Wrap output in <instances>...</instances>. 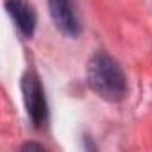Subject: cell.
Listing matches in <instances>:
<instances>
[{
	"label": "cell",
	"mask_w": 152,
	"mask_h": 152,
	"mask_svg": "<svg viewBox=\"0 0 152 152\" xmlns=\"http://www.w3.org/2000/svg\"><path fill=\"white\" fill-rule=\"evenodd\" d=\"M88 83L95 93L111 102L124 99L127 91V83L122 68L106 54H97L91 57L88 66Z\"/></svg>",
	"instance_id": "1"
},
{
	"label": "cell",
	"mask_w": 152,
	"mask_h": 152,
	"mask_svg": "<svg viewBox=\"0 0 152 152\" xmlns=\"http://www.w3.org/2000/svg\"><path fill=\"white\" fill-rule=\"evenodd\" d=\"M23 95H25L27 113L31 115V120L34 122V125L39 127L47 120V104H45L43 88L34 73H29L23 79Z\"/></svg>",
	"instance_id": "2"
},
{
	"label": "cell",
	"mask_w": 152,
	"mask_h": 152,
	"mask_svg": "<svg viewBox=\"0 0 152 152\" xmlns=\"http://www.w3.org/2000/svg\"><path fill=\"white\" fill-rule=\"evenodd\" d=\"M50 15L56 25L68 36H77L81 32V23L75 13L72 0H48Z\"/></svg>",
	"instance_id": "3"
},
{
	"label": "cell",
	"mask_w": 152,
	"mask_h": 152,
	"mask_svg": "<svg viewBox=\"0 0 152 152\" xmlns=\"http://www.w3.org/2000/svg\"><path fill=\"white\" fill-rule=\"evenodd\" d=\"M6 7L23 36L31 38L36 27V13L27 0H7Z\"/></svg>",
	"instance_id": "4"
}]
</instances>
